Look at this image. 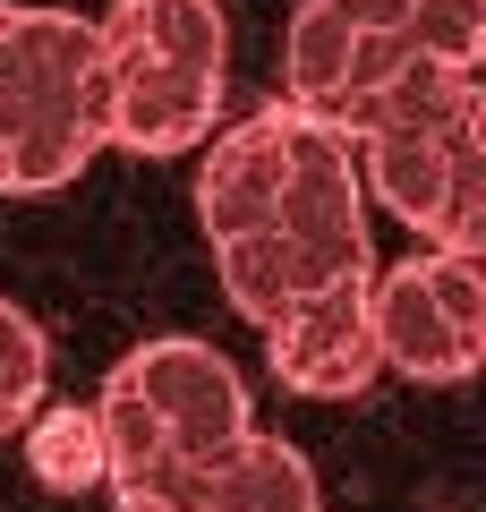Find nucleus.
I'll return each mask as SVG.
<instances>
[{
    "label": "nucleus",
    "instance_id": "nucleus-1",
    "mask_svg": "<svg viewBox=\"0 0 486 512\" xmlns=\"http://www.w3.org/2000/svg\"><path fill=\"white\" fill-rule=\"evenodd\" d=\"M359 188L401 214L427 248L486 256V86L478 69H435L418 60L410 77L376 94L350 128Z\"/></svg>",
    "mask_w": 486,
    "mask_h": 512
},
{
    "label": "nucleus",
    "instance_id": "nucleus-2",
    "mask_svg": "<svg viewBox=\"0 0 486 512\" xmlns=\"http://www.w3.org/2000/svg\"><path fill=\"white\" fill-rule=\"evenodd\" d=\"M94 35H103V146L188 154L214 137L231 86V26L214 0H111Z\"/></svg>",
    "mask_w": 486,
    "mask_h": 512
},
{
    "label": "nucleus",
    "instance_id": "nucleus-3",
    "mask_svg": "<svg viewBox=\"0 0 486 512\" xmlns=\"http://www.w3.org/2000/svg\"><path fill=\"white\" fill-rule=\"evenodd\" d=\"M94 154H103L94 18L0 0V197H52Z\"/></svg>",
    "mask_w": 486,
    "mask_h": 512
},
{
    "label": "nucleus",
    "instance_id": "nucleus-4",
    "mask_svg": "<svg viewBox=\"0 0 486 512\" xmlns=\"http://www.w3.org/2000/svg\"><path fill=\"white\" fill-rule=\"evenodd\" d=\"M418 60L427 52L410 43V0H299L282 35V103L350 137L359 111Z\"/></svg>",
    "mask_w": 486,
    "mask_h": 512
},
{
    "label": "nucleus",
    "instance_id": "nucleus-5",
    "mask_svg": "<svg viewBox=\"0 0 486 512\" xmlns=\"http://www.w3.org/2000/svg\"><path fill=\"white\" fill-rule=\"evenodd\" d=\"M376 359L410 384H469L486 359V265L478 256H401L367 274Z\"/></svg>",
    "mask_w": 486,
    "mask_h": 512
},
{
    "label": "nucleus",
    "instance_id": "nucleus-6",
    "mask_svg": "<svg viewBox=\"0 0 486 512\" xmlns=\"http://www.w3.org/2000/svg\"><path fill=\"white\" fill-rule=\"evenodd\" d=\"M111 376H120L145 410H154V427L171 436V453H180L188 470H205L214 453H231V444L256 427V419H248V384H239V367L222 359L214 342H197V333L137 342Z\"/></svg>",
    "mask_w": 486,
    "mask_h": 512
},
{
    "label": "nucleus",
    "instance_id": "nucleus-7",
    "mask_svg": "<svg viewBox=\"0 0 486 512\" xmlns=\"http://www.w3.org/2000/svg\"><path fill=\"white\" fill-rule=\"evenodd\" d=\"M265 359L282 376V393H307V402H350L384 376L376 359V325H367V274H342L324 291L290 299L265 325Z\"/></svg>",
    "mask_w": 486,
    "mask_h": 512
},
{
    "label": "nucleus",
    "instance_id": "nucleus-8",
    "mask_svg": "<svg viewBox=\"0 0 486 512\" xmlns=\"http://www.w3.org/2000/svg\"><path fill=\"white\" fill-rule=\"evenodd\" d=\"M273 180H282V103L214 137V154H205V171H197V222H205V239L265 231Z\"/></svg>",
    "mask_w": 486,
    "mask_h": 512
},
{
    "label": "nucleus",
    "instance_id": "nucleus-9",
    "mask_svg": "<svg viewBox=\"0 0 486 512\" xmlns=\"http://www.w3.org/2000/svg\"><path fill=\"white\" fill-rule=\"evenodd\" d=\"M180 512H324V495H316V470H307L299 444L248 427L231 453H214L197 470V487H188Z\"/></svg>",
    "mask_w": 486,
    "mask_h": 512
},
{
    "label": "nucleus",
    "instance_id": "nucleus-10",
    "mask_svg": "<svg viewBox=\"0 0 486 512\" xmlns=\"http://www.w3.org/2000/svg\"><path fill=\"white\" fill-rule=\"evenodd\" d=\"M214 274H222V299H231L248 325H273L290 299L324 291V282L299 265V248H290L282 231H239V239H214Z\"/></svg>",
    "mask_w": 486,
    "mask_h": 512
},
{
    "label": "nucleus",
    "instance_id": "nucleus-11",
    "mask_svg": "<svg viewBox=\"0 0 486 512\" xmlns=\"http://www.w3.org/2000/svg\"><path fill=\"white\" fill-rule=\"evenodd\" d=\"M26 436V461L52 495H77V487H103V444H94V410H69V402H43L35 419L18 427Z\"/></svg>",
    "mask_w": 486,
    "mask_h": 512
},
{
    "label": "nucleus",
    "instance_id": "nucleus-12",
    "mask_svg": "<svg viewBox=\"0 0 486 512\" xmlns=\"http://www.w3.org/2000/svg\"><path fill=\"white\" fill-rule=\"evenodd\" d=\"M43 384H52V342L18 299H0V444L43 410Z\"/></svg>",
    "mask_w": 486,
    "mask_h": 512
}]
</instances>
